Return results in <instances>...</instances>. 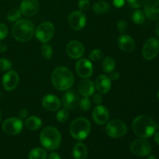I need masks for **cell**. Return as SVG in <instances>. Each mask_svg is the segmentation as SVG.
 <instances>
[{"instance_id":"37","label":"cell","mask_w":159,"mask_h":159,"mask_svg":"<svg viewBox=\"0 0 159 159\" xmlns=\"http://www.w3.org/2000/svg\"><path fill=\"white\" fill-rule=\"evenodd\" d=\"M8 28L4 23H0V40H2L7 37Z\"/></svg>"},{"instance_id":"8","label":"cell","mask_w":159,"mask_h":159,"mask_svg":"<svg viewBox=\"0 0 159 159\" xmlns=\"http://www.w3.org/2000/svg\"><path fill=\"white\" fill-rule=\"evenodd\" d=\"M159 53V40L155 37L148 39L142 49V54L144 59L151 61L155 58Z\"/></svg>"},{"instance_id":"10","label":"cell","mask_w":159,"mask_h":159,"mask_svg":"<svg viewBox=\"0 0 159 159\" xmlns=\"http://www.w3.org/2000/svg\"><path fill=\"white\" fill-rule=\"evenodd\" d=\"M23 121L17 117H11L6 120L2 124V130L9 135H16L22 131Z\"/></svg>"},{"instance_id":"1","label":"cell","mask_w":159,"mask_h":159,"mask_svg":"<svg viewBox=\"0 0 159 159\" xmlns=\"http://www.w3.org/2000/svg\"><path fill=\"white\" fill-rule=\"evenodd\" d=\"M132 130L134 134L139 138H151L156 130V123L150 116L141 115L134 120Z\"/></svg>"},{"instance_id":"4","label":"cell","mask_w":159,"mask_h":159,"mask_svg":"<svg viewBox=\"0 0 159 159\" xmlns=\"http://www.w3.org/2000/svg\"><path fill=\"white\" fill-rule=\"evenodd\" d=\"M12 33L16 40L20 42H27L34 37L35 33L34 25L29 20H19L12 26Z\"/></svg>"},{"instance_id":"13","label":"cell","mask_w":159,"mask_h":159,"mask_svg":"<svg viewBox=\"0 0 159 159\" xmlns=\"http://www.w3.org/2000/svg\"><path fill=\"white\" fill-rule=\"evenodd\" d=\"M66 53L71 58L79 59L83 56L85 48L81 42L78 40H71L66 46Z\"/></svg>"},{"instance_id":"7","label":"cell","mask_w":159,"mask_h":159,"mask_svg":"<svg viewBox=\"0 0 159 159\" xmlns=\"http://www.w3.org/2000/svg\"><path fill=\"white\" fill-rule=\"evenodd\" d=\"M55 32L54 26L51 22H43L37 26L35 30L36 37L41 43H48L53 38Z\"/></svg>"},{"instance_id":"23","label":"cell","mask_w":159,"mask_h":159,"mask_svg":"<svg viewBox=\"0 0 159 159\" xmlns=\"http://www.w3.org/2000/svg\"><path fill=\"white\" fill-rule=\"evenodd\" d=\"M72 155L75 159H86L88 156V149L85 144L79 142L75 145Z\"/></svg>"},{"instance_id":"44","label":"cell","mask_w":159,"mask_h":159,"mask_svg":"<svg viewBox=\"0 0 159 159\" xmlns=\"http://www.w3.org/2000/svg\"><path fill=\"white\" fill-rule=\"evenodd\" d=\"M7 50V46L5 43H0V52H4Z\"/></svg>"},{"instance_id":"39","label":"cell","mask_w":159,"mask_h":159,"mask_svg":"<svg viewBox=\"0 0 159 159\" xmlns=\"http://www.w3.org/2000/svg\"><path fill=\"white\" fill-rule=\"evenodd\" d=\"M93 102L96 105H100L102 102V97L101 95L96 94L93 96Z\"/></svg>"},{"instance_id":"50","label":"cell","mask_w":159,"mask_h":159,"mask_svg":"<svg viewBox=\"0 0 159 159\" xmlns=\"http://www.w3.org/2000/svg\"><path fill=\"white\" fill-rule=\"evenodd\" d=\"M0 120H1V115H0Z\"/></svg>"},{"instance_id":"11","label":"cell","mask_w":159,"mask_h":159,"mask_svg":"<svg viewBox=\"0 0 159 159\" xmlns=\"http://www.w3.org/2000/svg\"><path fill=\"white\" fill-rule=\"evenodd\" d=\"M68 23L74 30H81L86 24V16L82 11H75L68 16Z\"/></svg>"},{"instance_id":"18","label":"cell","mask_w":159,"mask_h":159,"mask_svg":"<svg viewBox=\"0 0 159 159\" xmlns=\"http://www.w3.org/2000/svg\"><path fill=\"white\" fill-rule=\"evenodd\" d=\"M95 88L101 94H106L111 89V79L109 76L101 75L96 78L95 82Z\"/></svg>"},{"instance_id":"40","label":"cell","mask_w":159,"mask_h":159,"mask_svg":"<svg viewBox=\"0 0 159 159\" xmlns=\"http://www.w3.org/2000/svg\"><path fill=\"white\" fill-rule=\"evenodd\" d=\"M113 5H114V6H116V7L120 8L124 6L125 1H124V0H113Z\"/></svg>"},{"instance_id":"19","label":"cell","mask_w":159,"mask_h":159,"mask_svg":"<svg viewBox=\"0 0 159 159\" xmlns=\"http://www.w3.org/2000/svg\"><path fill=\"white\" fill-rule=\"evenodd\" d=\"M42 105L48 111L54 112L60 108L61 101L54 95H46L42 99Z\"/></svg>"},{"instance_id":"31","label":"cell","mask_w":159,"mask_h":159,"mask_svg":"<svg viewBox=\"0 0 159 159\" xmlns=\"http://www.w3.org/2000/svg\"><path fill=\"white\" fill-rule=\"evenodd\" d=\"M20 16H21V11H20V9H11L7 14V20L10 22L17 21L20 19Z\"/></svg>"},{"instance_id":"12","label":"cell","mask_w":159,"mask_h":159,"mask_svg":"<svg viewBox=\"0 0 159 159\" xmlns=\"http://www.w3.org/2000/svg\"><path fill=\"white\" fill-rule=\"evenodd\" d=\"M75 71L82 79H89L93 73V65L89 59H81L76 63Z\"/></svg>"},{"instance_id":"21","label":"cell","mask_w":159,"mask_h":159,"mask_svg":"<svg viewBox=\"0 0 159 159\" xmlns=\"http://www.w3.org/2000/svg\"><path fill=\"white\" fill-rule=\"evenodd\" d=\"M95 89L96 88H95L94 83L88 79H82L78 85V90L79 93L82 96H85V97H89L92 95H93Z\"/></svg>"},{"instance_id":"15","label":"cell","mask_w":159,"mask_h":159,"mask_svg":"<svg viewBox=\"0 0 159 159\" xmlns=\"http://www.w3.org/2000/svg\"><path fill=\"white\" fill-rule=\"evenodd\" d=\"M39 2L37 0H23L20 4L21 13L26 16H33L38 12Z\"/></svg>"},{"instance_id":"6","label":"cell","mask_w":159,"mask_h":159,"mask_svg":"<svg viewBox=\"0 0 159 159\" xmlns=\"http://www.w3.org/2000/svg\"><path fill=\"white\" fill-rule=\"evenodd\" d=\"M127 131V125L120 120L113 119L107 123L106 126V133L109 137L119 138L124 136Z\"/></svg>"},{"instance_id":"49","label":"cell","mask_w":159,"mask_h":159,"mask_svg":"<svg viewBox=\"0 0 159 159\" xmlns=\"http://www.w3.org/2000/svg\"><path fill=\"white\" fill-rule=\"evenodd\" d=\"M158 99H159V91H158Z\"/></svg>"},{"instance_id":"32","label":"cell","mask_w":159,"mask_h":159,"mask_svg":"<svg viewBox=\"0 0 159 159\" xmlns=\"http://www.w3.org/2000/svg\"><path fill=\"white\" fill-rule=\"evenodd\" d=\"M68 117H69V113L67 109H61L57 112V115H56L57 121H59L60 123H65L68 119Z\"/></svg>"},{"instance_id":"43","label":"cell","mask_w":159,"mask_h":159,"mask_svg":"<svg viewBox=\"0 0 159 159\" xmlns=\"http://www.w3.org/2000/svg\"><path fill=\"white\" fill-rule=\"evenodd\" d=\"M48 159H61V158L58 154L56 153V152H54V153H51L49 155Z\"/></svg>"},{"instance_id":"5","label":"cell","mask_w":159,"mask_h":159,"mask_svg":"<svg viewBox=\"0 0 159 159\" xmlns=\"http://www.w3.org/2000/svg\"><path fill=\"white\" fill-rule=\"evenodd\" d=\"M91 131V124L87 119L79 117L71 122L69 127L70 134L78 141H82L89 135Z\"/></svg>"},{"instance_id":"28","label":"cell","mask_w":159,"mask_h":159,"mask_svg":"<svg viewBox=\"0 0 159 159\" xmlns=\"http://www.w3.org/2000/svg\"><path fill=\"white\" fill-rule=\"evenodd\" d=\"M145 13L142 10H135L132 14V20L136 24H142L145 20Z\"/></svg>"},{"instance_id":"47","label":"cell","mask_w":159,"mask_h":159,"mask_svg":"<svg viewBox=\"0 0 159 159\" xmlns=\"http://www.w3.org/2000/svg\"><path fill=\"white\" fill-rule=\"evenodd\" d=\"M147 159H156V158H155V155H150Z\"/></svg>"},{"instance_id":"48","label":"cell","mask_w":159,"mask_h":159,"mask_svg":"<svg viewBox=\"0 0 159 159\" xmlns=\"http://www.w3.org/2000/svg\"><path fill=\"white\" fill-rule=\"evenodd\" d=\"M157 128L159 129V122L157 123V124H156V129H157Z\"/></svg>"},{"instance_id":"36","label":"cell","mask_w":159,"mask_h":159,"mask_svg":"<svg viewBox=\"0 0 159 159\" xmlns=\"http://www.w3.org/2000/svg\"><path fill=\"white\" fill-rule=\"evenodd\" d=\"M90 6L89 0H79V8L82 12H86Z\"/></svg>"},{"instance_id":"35","label":"cell","mask_w":159,"mask_h":159,"mask_svg":"<svg viewBox=\"0 0 159 159\" xmlns=\"http://www.w3.org/2000/svg\"><path fill=\"white\" fill-rule=\"evenodd\" d=\"M127 2L132 8L138 9V8H141V6H144L146 0H127Z\"/></svg>"},{"instance_id":"42","label":"cell","mask_w":159,"mask_h":159,"mask_svg":"<svg viewBox=\"0 0 159 159\" xmlns=\"http://www.w3.org/2000/svg\"><path fill=\"white\" fill-rule=\"evenodd\" d=\"M28 111L26 110V109H22L20 111V113H19V116H20V118H26L27 116Z\"/></svg>"},{"instance_id":"14","label":"cell","mask_w":159,"mask_h":159,"mask_svg":"<svg viewBox=\"0 0 159 159\" xmlns=\"http://www.w3.org/2000/svg\"><path fill=\"white\" fill-rule=\"evenodd\" d=\"M93 120L98 125H103L107 124L110 118V113L108 109L102 105H97L93 110Z\"/></svg>"},{"instance_id":"46","label":"cell","mask_w":159,"mask_h":159,"mask_svg":"<svg viewBox=\"0 0 159 159\" xmlns=\"http://www.w3.org/2000/svg\"><path fill=\"white\" fill-rule=\"evenodd\" d=\"M155 142H156L159 145V131L157 132V133L155 134Z\"/></svg>"},{"instance_id":"34","label":"cell","mask_w":159,"mask_h":159,"mask_svg":"<svg viewBox=\"0 0 159 159\" xmlns=\"http://www.w3.org/2000/svg\"><path fill=\"white\" fill-rule=\"evenodd\" d=\"M12 65L8 59L0 58V71H9Z\"/></svg>"},{"instance_id":"9","label":"cell","mask_w":159,"mask_h":159,"mask_svg":"<svg viewBox=\"0 0 159 159\" xmlns=\"http://www.w3.org/2000/svg\"><path fill=\"white\" fill-rule=\"evenodd\" d=\"M130 151L137 156H147L152 152L150 143L144 139H138L130 144Z\"/></svg>"},{"instance_id":"24","label":"cell","mask_w":159,"mask_h":159,"mask_svg":"<svg viewBox=\"0 0 159 159\" xmlns=\"http://www.w3.org/2000/svg\"><path fill=\"white\" fill-rule=\"evenodd\" d=\"M42 124L41 119L35 116H29L25 121V126L30 130H39L42 127Z\"/></svg>"},{"instance_id":"3","label":"cell","mask_w":159,"mask_h":159,"mask_svg":"<svg viewBox=\"0 0 159 159\" xmlns=\"http://www.w3.org/2000/svg\"><path fill=\"white\" fill-rule=\"evenodd\" d=\"M40 141L41 145L47 150H56L61 145V135L55 127H47L40 133Z\"/></svg>"},{"instance_id":"17","label":"cell","mask_w":159,"mask_h":159,"mask_svg":"<svg viewBox=\"0 0 159 159\" xmlns=\"http://www.w3.org/2000/svg\"><path fill=\"white\" fill-rule=\"evenodd\" d=\"M145 16L152 20H159V0H148L144 3Z\"/></svg>"},{"instance_id":"27","label":"cell","mask_w":159,"mask_h":159,"mask_svg":"<svg viewBox=\"0 0 159 159\" xmlns=\"http://www.w3.org/2000/svg\"><path fill=\"white\" fill-rule=\"evenodd\" d=\"M47 152L40 148L33 149L29 154V159H47Z\"/></svg>"},{"instance_id":"26","label":"cell","mask_w":159,"mask_h":159,"mask_svg":"<svg viewBox=\"0 0 159 159\" xmlns=\"http://www.w3.org/2000/svg\"><path fill=\"white\" fill-rule=\"evenodd\" d=\"M110 6L109 5V3L107 2L106 1H103V0H101V1L96 2L93 5V11L96 14L106 13V12H107L110 10Z\"/></svg>"},{"instance_id":"2","label":"cell","mask_w":159,"mask_h":159,"mask_svg":"<svg viewBox=\"0 0 159 159\" xmlns=\"http://www.w3.org/2000/svg\"><path fill=\"white\" fill-rule=\"evenodd\" d=\"M51 82L55 89L60 91H67L74 83V75L66 67H57L51 75Z\"/></svg>"},{"instance_id":"38","label":"cell","mask_w":159,"mask_h":159,"mask_svg":"<svg viewBox=\"0 0 159 159\" xmlns=\"http://www.w3.org/2000/svg\"><path fill=\"white\" fill-rule=\"evenodd\" d=\"M128 25L125 20H120L117 23V29L120 33H125L127 31Z\"/></svg>"},{"instance_id":"33","label":"cell","mask_w":159,"mask_h":159,"mask_svg":"<svg viewBox=\"0 0 159 159\" xmlns=\"http://www.w3.org/2000/svg\"><path fill=\"white\" fill-rule=\"evenodd\" d=\"M79 104L81 110H83V111H88L91 108V100L89 97L84 96L82 99H80Z\"/></svg>"},{"instance_id":"30","label":"cell","mask_w":159,"mask_h":159,"mask_svg":"<svg viewBox=\"0 0 159 159\" xmlns=\"http://www.w3.org/2000/svg\"><path fill=\"white\" fill-rule=\"evenodd\" d=\"M89 57L92 61H99L103 57V52L100 49H94L90 52Z\"/></svg>"},{"instance_id":"16","label":"cell","mask_w":159,"mask_h":159,"mask_svg":"<svg viewBox=\"0 0 159 159\" xmlns=\"http://www.w3.org/2000/svg\"><path fill=\"white\" fill-rule=\"evenodd\" d=\"M20 81L18 74L15 71H9L2 78V85L6 91H12L17 87Z\"/></svg>"},{"instance_id":"29","label":"cell","mask_w":159,"mask_h":159,"mask_svg":"<svg viewBox=\"0 0 159 159\" xmlns=\"http://www.w3.org/2000/svg\"><path fill=\"white\" fill-rule=\"evenodd\" d=\"M41 54L43 57V58L49 60L52 57L53 55V49L50 44L48 43H43V45L41 46Z\"/></svg>"},{"instance_id":"25","label":"cell","mask_w":159,"mask_h":159,"mask_svg":"<svg viewBox=\"0 0 159 159\" xmlns=\"http://www.w3.org/2000/svg\"><path fill=\"white\" fill-rule=\"evenodd\" d=\"M115 68H116V61H115L113 57H107L102 61V68L104 72L110 74V73L114 71Z\"/></svg>"},{"instance_id":"20","label":"cell","mask_w":159,"mask_h":159,"mask_svg":"<svg viewBox=\"0 0 159 159\" xmlns=\"http://www.w3.org/2000/svg\"><path fill=\"white\" fill-rule=\"evenodd\" d=\"M79 98L74 91H67L63 96L62 104L67 110H75L79 105Z\"/></svg>"},{"instance_id":"22","label":"cell","mask_w":159,"mask_h":159,"mask_svg":"<svg viewBox=\"0 0 159 159\" xmlns=\"http://www.w3.org/2000/svg\"><path fill=\"white\" fill-rule=\"evenodd\" d=\"M117 43L120 50L125 52H131L135 49V47H136L134 39L126 34H123L118 38Z\"/></svg>"},{"instance_id":"45","label":"cell","mask_w":159,"mask_h":159,"mask_svg":"<svg viewBox=\"0 0 159 159\" xmlns=\"http://www.w3.org/2000/svg\"><path fill=\"white\" fill-rule=\"evenodd\" d=\"M155 34L159 37V21L155 25Z\"/></svg>"},{"instance_id":"41","label":"cell","mask_w":159,"mask_h":159,"mask_svg":"<svg viewBox=\"0 0 159 159\" xmlns=\"http://www.w3.org/2000/svg\"><path fill=\"white\" fill-rule=\"evenodd\" d=\"M110 79H111V81H116L117 80V79H119L120 78V73L117 72V71H113V72H111V75H110Z\"/></svg>"}]
</instances>
